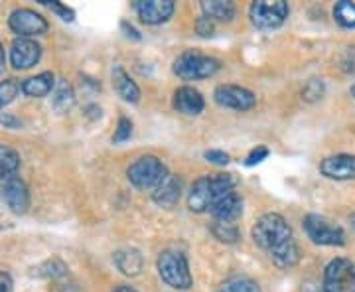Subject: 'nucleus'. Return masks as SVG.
<instances>
[{"mask_svg": "<svg viewBox=\"0 0 355 292\" xmlns=\"http://www.w3.org/2000/svg\"><path fill=\"white\" fill-rule=\"evenodd\" d=\"M235 186L237 180L233 178V174H211L196 180L188 194V207L193 214H205L223 196L235 191Z\"/></svg>", "mask_w": 355, "mask_h": 292, "instance_id": "nucleus-1", "label": "nucleus"}, {"mask_svg": "<svg viewBox=\"0 0 355 292\" xmlns=\"http://www.w3.org/2000/svg\"><path fill=\"white\" fill-rule=\"evenodd\" d=\"M251 237H253L254 245L261 247L266 253H270V251L279 249L280 245L294 239L288 221L279 214H265L259 217L251 229Z\"/></svg>", "mask_w": 355, "mask_h": 292, "instance_id": "nucleus-2", "label": "nucleus"}, {"mask_svg": "<svg viewBox=\"0 0 355 292\" xmlns=\"http://www.w3.org/2000/svg\"><path fill=\"white\" fill-rule=\"evenodd\" d=\"M221 69L219 60L205 55L202 51H184L176 62H174V74L184 81H198L216 76Z\"/></svg>", "mask_w": 355, "mask_h": 292, "instance_id": "nucleus-3", "label": "nucleus"}, {"mask_svg": "<svg viewBox=\"0 0 355 292\" xmlns=\"http://www.w3.org/2000/svg\"><path fill=\"white\" fill-rule=\"evenodd\" d=\"M158 275L168 286L176 291H188L191 286V273L186 255L180 251H162L158 257Z\"/></svg>", "mask_w": 355, "mask_h": 292, "instance_id": "nucleus-4", "label": "nucleus"}, {"mask_svg": "<svg viewBox=\"0 0 355 292\" xmlns=\"http://www.w3.org/2000/svg\"><path fill=\"white\" fill-rule=\"evenodd\" d=\"M168 168L166 164L156 158V156H140L132 164L128 166L127 176L130 184L139 190H150L156 188L162 180L168 176Z\"/></svg>", "mask_w": 355, "mask_h": 292, "instance_id": "nucleus-5", "label": "nucleus"}, {"mask_svg": "<svg viewBox=\"0 0 355 292\" xmlns=\"http://www.w3.org/2000/svg\"><path fill=\"white\" fill-rule=\"evenodd\" d=\"M249 18L261 30H272L288 18V4L284 0H257L249 8Z\"/></svg>", "mask_w": 355, "mask_h": 292, "instance_id": "nucleus-6", "label": "nucleus"}, {"mask_svg": "<svg viewBox=\"0 0 355 292\" xmlns=\"http://www.w3.org/2000/svg\"><path fill=\"white\" fill-rule=\"evenodd\" d=\"M306 235L316 243V245H326V247H342L345 245V233L340 225L331 223L326 217L310 214L304 217Z\"/></svg>", "mask_w": 355, "mask_h": 292, "instance_id": "nucleus-7", "label": "nucleus"}, {"mask_svg": "<svg viewBox=\"0 0 355 292\" xmlns=\"http://www.w3.org/2000/svg\"><path fill=\"white\" fill-rule=\"evenodd\" d=\"M322 292H355V265L349 259L338 257L328 263Z\"/></svg>", "mask_w": 355, "mask_h": 292, "instance_id": "nucleus-8", "label": "nucleus"}, {"mask_svg": "<svg viewBox=\"0 0 355 292\" xmlns=\"http://www.w3.org/2000/svg\"><path fill=\"white\" fill-rule=\"evenodd\" d=\"M8 26L14 34L20 38H32V36H44L48 32V20L32 8H16L10 18Z\"/></svg>", "mask_w": 355, "mask_h": 292, "instance_id": "nucleus-9", "label": "nucleus"}, {"mask_svg": "<svg viewBox=\"0 0 355 292\" xmlns=\"http://www.w3.org/2000/svg\"><path fill=\"white\" fill-rule=\"evenodd\" d=\"M214 99L219 107L233 109V111H249L257 105V97L253 91L241 85H217L214 91Z\"/></svg>", "mask_w": 355, "mask_h": 292, "instance_id": "nucleus-10", "label": "nucleus"}, {"mask_svg": "<svg viewBox=\"0 0 355 292\" xmlns=\"http://www.w3.org/2000/svg\"><path fill=\"white\" fill-rule=\"evenodd\" d=\"M132 6H135L140 20L150 26L164 24L176 10L174 0H137Z\"/></svg>", "mask_w": 355, "mask_h": 292, "instance_id": "nucleus-11", "label": "nucleus"}, {"mask_svg": "<svg viewBox=\"0 0 355 292\" xmlns=\"http://www.w3.org/2000/svg\"><path fill=\"white\" fill-rule=\"evenodd\" d=\"M42 58V46L30 38L14 40L10 46V64L14 69H30Z\"/></svg>", "mask_w": 355, "mask_h": 292, "instance_id": "nucleus-12", "label": "nucleus"}, {"mask_svg": "<svg viewBox=\"0 0 355 292\" xmlns=\"http://www.w3.org/2000/svg\"><path fill=\"white\" fill-rule=\"evenodd\" d=\"M2 200L6 202V205L10 207V212L14 214H26L30 207V191L28 186L24 184V180H20L18 176L2 182Z\"/></svg>", "mask_w": 355, "mask_h": 292, "instance_id": "nucleus-13", "label": "nucleus"}, {"mask_svg": "<svg viewBox=\"0 0 355 292\" xmlns=\"http://www.w3.org/2000/svg\"><path fill=\"white\" fill-rule=\"evenodd\" d=\"M320 172L330 180H354L355 156L354 154H336L322 160Z\"/></svg>", "mask_w": 355, "mask_h": 292, "instance_id": "nucleus-14", "label": "nucleus"}, {"mask_svg": "<svg viewBox=\"0 0 355 292\" xmlns=\"http://www.w3.org/2000/svg\"><path fill=\"white\" fill-rule=\"evenodd\" d=\"M184 190L182 178L176 174H168L153 191V200L160 207H174L180 202V196Z\"/></svg>", "mask_w": 355, "mask_h": 292, "instance_id": "nucleus-15", "label": "nucleus"}, {"mask_svg": "<svg viewBox=\"0 0 355 292\" xmlns=\"http://www.w3.org/2000/svg\"><path fill=\"white\" fill-rule=\"evenodd\" d=\"M209 214L216 221H231L235 223L243 214V198L237 191H231L227 196H223L217 203L209 207Z\"/></svg>", "mask_w": 355, "mask_h": 292, "instance_id": "nucleus-16", "label": "nucleus"}, {"mask_svg": "<svg viewBox=\"0 0 355 292\" xmlns=\"http://www.w3.org/2000/svg\"><path fill=\"white\" fill-rule=\"evenodd\" d=\"M174 107L180 113L196 117V114H200L205 109V101H203L200 91L193 89L190 85H184V87H180L174 93Z\"/></svg>", "mask_w": 355, "mask_h": 292, "instance_id": "nucleus-17", "label": "nucleus"}, {"mask_svg": "<svg viewBox=\"0 0 355 292\" xmlns=\"http://www.w3.org/2000/svg\"><path fill=\"white\" fill-rule=\"evenodd\" d=\"M113 87L123 101H140V87L132 81V77L128 76L127 71L123 69V65H114L113 67Z\"/></svg>", "mask_w": 355, "mask_h": 292, "instance_id": "nucleus-18", "label": "nucleus"}, {"mask_svg": "<svg viewBox=\"0 0 355 292\" xmlns=\"http://www.w3.org/2000/svg\"><path fill=\"white\" fill-rule=\"evenodd\" d=\"M202 10L205 18L211 22H233L237 16V8L229 0H203Z\"/></svg>", "mask_w": 355, "mask_h": 292, "instance_id": "nucleus-19", "label": "nucleus"}, {"mask_svg": "<svg viewBox=\"0 0 355 292\" xmlns=\"http://www.w3.org/2000/svg\"><path fill=\"white\" fill-rule=\"evenodd\" d=\"M53 83H55V77L51 71H44L34 77H28L22 81L20 91L24 93L26 97H32V99H40V97H46L51 89H53Z\"/></svg>", "mask_w": 355, "mask_h": 292, "instance_id": "nucleus-20", "label": "nucleus"}, {"mask_svg": "<svg viewBox=\"0 0 355 292\" xmlns=\"http://www.w3.org/2000/svg\"><path fill=\"white\" fill-rule=\"evenodd\" d=\"M268 259H270L279 268L288 270V268L296 267V265L300 263V247H298V243L294 241V239H291L288 243L280 245L279 249L270 251V253H268Z\"/></svg>", "mask_w": 355, "mask_h": 292, "instance_id": "nucleus-21", "label": "nucleus"}, {"mask_svg": "<svg viewBox=\"0 0 355 292\" xmlns=\"http://www.w3.org/2000/svg\"><path fill=\"white\" fill-rule=\"evenodd\" d=\"M114 265L127 277H137L142 270V255L137 249H121L113 255Z\"/></svg>", "mask_w": 355, "mask_h": 292, "instance_id": "nucleus-22", "label": "nucleus"}, {"mask_svg": "<svg viewBox=\"0 0 355 292\" xmlns=\"http://www.w3.org/2000/svg\"><path fill=\"white\" fill-rule=\"evenodd\" d=\"M20 168V154L8 144H0V184L16 176Z\"/></svg>", "mask_w": 355, "mask_h": 292, "instance_id": "nucleus-23", "label": "nucleus"}, {"mask_svg": "<svg viewBox=\"0 0 355 292\" xmlns=\"http://www.w3.org/2000/svg\"><path fill=\"white\" fill-rule=\"evenodd\" d=\"M76 105V93H73V87L67 83V81H60L58 87H55V93H53V107L55 111L60 113H67L71 107Z\"/></svg>", "mask_w": 355, "mask_h": 292, "instance_id": "nucleus-24", "label": "nucleus"}, {"mask_svg": "<svg viewBox=\"0 0 355 292\" xmlns=\"http://www.w3.org/2000/svg\"><path fill=\"white\" fill-rule=\"evenodd\" d=\"M211 233H214L216 239H219L221 243H227V245H233V243H237L241 239V231H239V227L235 223H231V221H216L214 219Z\"/></svg>", "mask_w": 355, "mask_h": 292, "instance_id": "nucleus-25", "label": "nucleus"}, {"mask_svg": "<svg viewBox=\"0 0 355 292\" xmlns=\"http://www.w3.org/2000/svg\"><path fill=\"white\" fill-rule=\"evenodd\" d=\"M334 20L342 28L354 30L355 28V4L349 0H340L334 6Z\"/></svg>", "mask_w": 355, "mask_h": 292, "instance_id": "nucleus-26", "label": "nucleus"}, {"mask_svg": "<svg viewBox=\"0 0 355 292\" xmlns=\"http://www.w3.org/2000/svg\"><path fill=\"white\" fill-rule=\"evenodd\" d=\"M217 292H261V286L249 277H233L225 280Z\"/></svg>", "mask_w": 355, "mask_h": 292, "instance_id": "nucleus-27", "label": "nucleus"}, {"mask_svg": "<svg viewBox=\"0 0 355 292\" xmlns=\"http://www.w3.org/2000/svg\"><path fill=\"white\" fill-rule=\"evenodd\" d=\"M20 91V83L16 79H4L0 81V109L10 105L14 101V97Z\"/></svg>", "mask_w": 355, "mask_h": 292, "instance_id": "nucleus-28", "label": "nucleus"}, {"mask_svg": "<svg viewBox=\"0 0 355 292\" xmlns=\"http://www.w3.org/2000/svg\"><path fill=\"white\" fill-rule=\"evenodd\" d=\"M324 91H326V85L322 79H310L302 89V99L308 103H314L324 97Z\"/></svg>", "mask_w": 355, "mask_h": 292, "instance_id": "nucleus-29", "label": "nucleus"}, {"mask_svg": "<svg viewBox=\"0 0 355 292\" xmlns=\"http://www.w3.org/2000/svg\"><path fill=\"white\" fill-rule=\"evenodd\" d=\"M132 135V121L128 117H121L119 119V125L114 128L113 142L114 144H121V142H127Z\"/></svg>", "mask_w": 355, "mask_h": 292, "instance_id": "nucleus-30", "label": "nucleus"}, {"mask_svg": "<svg viewBox=\"0 0 355 292\" xmlns=\"http://www.w3.org/2000/svg\"><path fill=\"white\" fill-rule=\"evenodd\" d=\"M40 2H42V4H46V6H50L53 12L60 14V16L64 18L65 22H71V20L76 18V12H73L71 8L64 6L62 2H58V0H40Z\"/></svg>", "mask_w": 355, "mask_h": 292, "instance_id": "nucleus-31", "label": "nucleus"}, {"mask_svg": "<svg viewBox=\"0 0 355 292\" xmlns=\"http://www.w3.org/2000/svg\"><path fill=\"white\" fill-rule=\"evenodd\" d=\"M44 268H48V270H44L42 275H46V277H50V279H58V277H64L67 275V267H65L62 261H58V259H53V261H48Z\"/></svg>", "mask_w": 355, "mask_h": 292, "instance_id": "nucleus-32", "label": "nucleus"}, {"mask_svg": "<svg viewBox=\"0 0 355 292\" xmlns=\"http://www.w3.org/2000/svg\"><path fill=\"white\" fill-rule=\"evenodd\" d=\"M196 30H198V34L203 36V38H207V36H214L216 34V22H211L209 18H198V22H196Z\"/></svg>", "mask_w": 355, "mask_h": 292, "instance_id": "nucleus-33", "label": "nucleus"}, {"mask_svg": "<svg viewBox=\"0 0 355 292\" xmlns=\"http://www.w3.org/2000/svg\"><path fill=\"white\" fill-rule=\"evenodd\" d=\"M266 156H268V148L266 146H257L254 151H251V154L247 156V160H245V164L247 166H254L259 164V162H263Z\"/></svg>", "mask_w": 355, "mask_h": 292, "instance_id": "nucleus-34", "label": "nucleus"}, {"mask_svg": "<svg viewBox=\"0 0 355 292\" xmlns=\"http://www.w3.org/2000/svg\"><path fill=\"white\" fill-rule=\"evenodd\" d=\"M205 160L217 166H225L229 162V154L223 151H207L205 153Z\"/></svg>", "mask_w": 355, "mask_h": 292, "instance_id": "nucleus-35", "label": "nucleus"}, {"mask_svg": "<svg viewBox=\"0 0 355 292\" xmlns=\"http://www.w3.org/2000/svg\"><path fill=\"white\" fill-rule=\"evenodd\" d=\"M0 125H4L6 128H22V121L18 117H14L10 113H0Z\"/></svg>", "mask_w": 355, "mask_h": 292, "instance_id": "nucleus-36", "label": "nucleus"}, {"mask_svg": "<svg viewBox=\"0 0 355 292\" xmlns=\"http://www.w3.org/2000/svg\"><path fill=\"white\" fill-rule=\"evenodd\" d=\"M0 292H14L12 277L4 270H0Z\"/></svg>", "mask_w": 355, "mask_h": 292, "instance_id": "nucleus-37", "label": "nucleus"}, {"mask_svg": "<svg viewBox=\"0 0 355 292\" xmlns=\"http://www.w3.org/2000/svg\"><path fill=\"white\" fill-rule=\"evenodd\" d=\"M121 28H123V32L127 34L128 38H132V40H140V34H139V30L135 28L132 24H128L127 20L125 22H121Z\"/></svg>", "mask_w": 355, "mask_h": 292, "instance_id": "nucleus-38", "label": "nucleus"}, {"mask_svg": "<svg viewBox=\"0 0 355 292\" xmlns=\"http://www.w3.org/2000/svg\"><path fill=\"white\" fill-rule=\"evenodd\" d=\"M4 65H6V51H4V46L0 42V74L4 71Z\"/></svg>", "mask_w": 355, "mask_h": 292, "instance_id": "nucleus-39", "label": "nucleus"}, {"mask_svg": "<svg viewBox=\"0 0 355 292\" xmlns=\"http://www.w3.org/2000/svg\"><path fill=\"white\" fill-rule=\"evenodd\" d=\"M111 292H139V291H135V289H132V286H128V284H119V286H114Z\"/></svg>", "mask_w": 355, "mask_h": 292, "instance_id": "nucleus-40", "label": "nucleus"}, {"mask_svg": "<svg viewBox=\"0 0 355 292\" xmlns=\"http://www.w3.org/2000/svg\"><path fill=\"white\" fill-rule=\"evenodd\" d=\"M349 93H352V97L355 99V85H352V91H349Z\"/></svg>", "mask_w": 355, "mask_h": 292, "instance_id": "nucleus-41", "label": "nucleus"}]
</instances>
